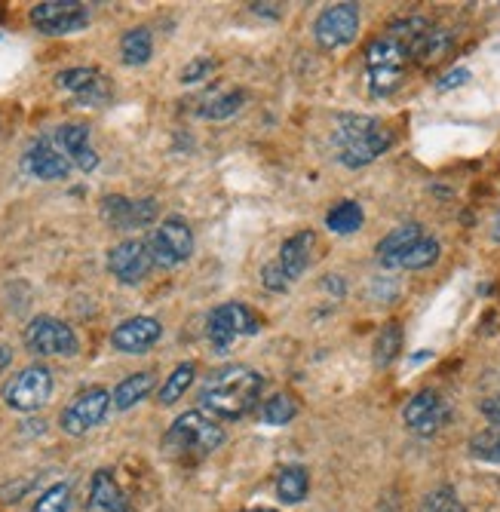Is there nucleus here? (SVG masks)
Returning a JSON list of instances; mask_svg holds the SVG:
<instances>
[{"label":"nucleus","instance_id":"obj_39","mask_svg":"<svg viewBox=\"0 0 500 512\" xmlns=\"http://www.w3.org/2000/svg\"><path fill=\"white\" fill-rule=\"evenodd\" d=\"M10 362H13V350H10V347H4V344H0V371H4V368H10Z\"/></svg>","mask_w":500,"mask_h":512},{"label":"nucleus","instance_id":"obj_22","mask_svg":"<svg viewBox=\"0 0 500 512\" xmlns=\"http://www.w3.org/2000/svg\"><path fill=\"white\" fill-rule=\"evenodd\" d=\"M154 384H157V378L151 375V371H135V375L123 378V381L117 384V390L111 393L114 408H117V411H129L132 405H139V402L154 390Z\"/></svg>","mask_w":500,"mask_h":512},{"label":"nucleus","instance_id":"obj_9","mask_svg":"<svg viewBox=\"0 0 500 512\" xmlns=\"http://www.w3.org/2000/svg\"><path fill=\"white\" fill-rule=\"evenodd\" d=\"M111 405L114 402L105 387H86L65 405L59 424L68 436H86L89 430H96L105 421Z\"/></svg>","mask_w":500,"mask_h":512},{"label":"nucleus","instance_id":"obj_20","mask_svg":"<svg viewBox=\"0 0 500 512\" xmlns=\"http://www.w3.org/2000/svg\"><path fill=\"white\" fill-rule=\"evenodd\" d=\"M313 249H316V234L313 230H298V234H292L283 246H280V267L286 270L289 279H298L310 261H313Z\"/></svg>","mask_w":500,"mask_h":512},{"label":"nucleus","instance_id":"obj_34","mask_svg":"<svg viewBox=\"0 0 500 512\" xmlns=\"http://www.w3.org/2000/svg\"><path fill=\"white\" fill-rule=\"evenodd\" d=\"M68 506H71V488L65 482H59L37 497L31 512H68Z\"/></svg>","mask_w":500,"mask_h":512},{"label":"nucleus","instance_id":"obj_41","mask_svg":"<svg viewBox=\"0 0 500 512\" xmlns=\"http://www.w3.org/2000/svg\"><path fill=\"white\" fill-rule=\"evenodd\" d=\"M246 512H277V509H246Z\"/></svg>","mask_w":500,"mask_h":512},{"label":"nucleus","instance_id":"obj_40","mask_svg":"<svg viewBox=\"0 0 500 512\" xmlns=\"http://www.w3.org/2000/svg\"><path fill=\"white\" fill-rule=\"evenodd\" d=\"M494 240H500V215H497V224H494Z\"/></svg>","mask_w":500,"mask_h":512},{"label":"nucleus","instance_id":"obj_28","mask_svg":"<svg viewBox=\"0 0 500 512\" xmlns=\"http://www.w3.org/2000/svg\"><path fill=\"white\" fill-rule=\"evenodd\" d=\"M399 350H402V329H399V322H387L384 329L378 332V338H375V365L378 368H387L396 356H399Z\"/></svg>","mask_w":500,"mask_h":512},{"label":"nucleus","instance_id":"obj_3","mask_svg":"<svg viewBox=\"0 0 500 512\" xmlns=\"http://www.w3.org/2000/svg\"><path fill=\"white\" fill-rule=\"evenodd\" d=\"M332 142L338 148V160L347 169H359L375 163L390 145H393V132L378 120L366 114H338L335 117V132Z\"/></svg>","mask_w":500,"mask_h":512},{"label":"nucleus","instance_id":"obj_25","mask_svg":"<svg viewBox=\"0 0 500 512\" xmlns=\"http://www.w3.org/2000/svg\"><path fill=\"white\" fill-rule=\"evenodd\" d=\"M194 378H197V365H194V362H181V365H175V368H172V375L163 381V387H160V393H157L160 405H175L181 396H185V393L191 390Z\"/></svg>","mask_w":500,"mask_h":512},{"label":"nucleus","instance_id":"obj_14","mask_svg":"<svg viewBox=\"0 0 500 512\" xmlns=\"http://www.w3.org/2000/svg\"><path fill=\"white\" fill-rule=\"evenodd\" d=\"M56 86L68 89L71 96L86 108H102L111 102V86L96 68H68L56 74Z\"/></svg>","mask_w":500,"mask_h":512},{"label":"nucleus","instance_id":"obj_19","mask_svg":"<svg viewBox=\"0 0 500 512\" xmlns=\"http://www.w3.org/2000/svg\"><path fill=\"white\" fill-rule=\"evenodd\" d=\"M86 512H129L126 494L117 485L114 473L99 470L89 482V497H86Z\"/></svg>","mask_w":500,"mask_h":512},{"label":"nucleus","instance_id":"obj_29","mask_svg":"<svg viewBox=\"0 0 500 512\" xmlns=\"http://www.w3.org/2000/svg\"><path fill=\"white\" fill-rule=\"evenodd\" d=\"M439 252H442L439 240H433V237L424 234L412 249L405 252V258L399 261V267H402V270H424V267H433V264L439 261Z\"/></svg>","mask_w":500,"mask_h":512},{"label":"nucleus","instance_id":"obj_35","mask_svg":"<svg viewBox=\"0 0 500 512\" xmlns=\"http://www.w3.org/2000/svg\"><path fill=\"white\" fill-rule=\"evenodd\" d=\"M261 286L267 289V292H289V286H292V279L286 276V270L280 267V261H270V264H264L261 267Z\"/></svg>","mask_w":500,"mask_h":512},{"label":"nucleus","instance_id":"obj_5","mask_svg":"<svg viewBox=\"0 0 500 512\" xmlns=\"http://www.w3.org/2000/svg\"><path fill=\"white\" fill-rule=\"evenodd\" d=\"M148 249L154 267H178L194 255V230L185 218L172 215L148 234Z\"/></svg>","mask_w":500,"mask_h":512},{"label":"nucleus","instance_id":"obj_38","mask_svg":"<svg viewBox=\"0 0 500 512\" xmlns=\"http://www.w3.org/2000/svg\"><path fill=\"white\" fill-rule=\"evenodd\" d=\"M479 411L488 417V421H491L494 427H500V396H485V399L479 402Z\"/></svg>","mask_w":500,"mask_h":512},{"label":"nucleus","instance_id":"obj_13","mask_svg":"<svg viewBox=\"0 0 500 512\" xmlns=\"http://www.w3.org/2000/svg\"><path fill=\"white\" fill-rule=\"evenodd\" d=\"M108 270L123 286H139L142 279L154 270V258L148 240H123L108 252Z\"/></svg>","mask_w":500,"mask_h":512},{"label":"nucleus","instance_id":"obj_21","mask_svg":"<svg viewBox=\"0 0 500 512\" xmlns=\"http://www.w3.org/2000/svg\"><path fill=\"white\" fill-rule=\"evenodd\" d=\"M424 237V227L421 224H402L396 230H390V234L378 243V261L384 267H399V261L405 258V252L412 249L418 240Z\"/></svg>","mask_w":500,"mask_h":512},{"label":"nucleus","instance_id":"obj_27","mask_svg":"<svg viewBox=\"0 0 500 512\" xmlns=\"http://www.w3.org/2000/svg\"><path fill=\"white\" fill-rule=\"evenodd\" d=\"M243 105H246V92L243 89H227V92H218V96H212L203 105L200 117L203 120H227V117H234Z\"/></svg>","mask_w":500,"mask_h":512},{"label":"nucleus","instance_id":"obj_26","mask_svg":"<svg viewBox=\"0 0 500 512\" xmlns=\"http://www.w3.org/2000/svg\"><path fill=\"white\" fill-rule=\"evenodd\" d=\"M310 491V479H307V470L304 467H286L280 476H277V497L289 506L301 503Z\"/></svg>","mask_w":500,"mask_h":512},{"label":"nucleus","instance_id":"obj_37","mask_svg":"<svg viewBox=\"0 0 500 512\" xmlns=\"http://www.w3.org/2000/svg\"><path fill=\"white\" fill-rule=\"evenodd\" d=\"M470 80V71L467 68H454V71H448L445 77H439V92H448V89H458V86H464Z\"/></svg>","mask_w":500,"mask_h":512},{"label":"nucleus","instance_id":"obj_2","mask_svg":"<svg viewBox=\"0 0 500 512\" xmlns=\"http://www.w3.org/2000/svg\"><path fill=\"white\" fill-rule=\"evenodd\" d=\"M264 390V375L255 368H246V365H227V368H218L215 375H209L203 393H200V405L221 417V421H240L246 417L258 396Z\"/></svg>","mask_w":500,"mask_h":512},{"label":"nucleus","instance_id":"obj_24","mask_svg":"<svg viewBox=\"0 0 500 512\" xmlns=\"http://www.w3.org/2000/svg\"><path fill=\"white\" fill-rule=\"evenodd\" d=\"M362 221H366V212H362V206L353 203V200H344V203L332 206L329 215H326V227L332 230V234H338V237L356 234V230L362 227Z\"/></svg>","mask_w":500,"mask_h":512},{"label":"nucleus","instance_id":"obj_15","mask_svg":"<svg viewBox=\"0 0 500 512\" xmlns=\"http://www.w3.org/2000/svg\"><path fill=\"white\" fill-rule=\"evenodd\" d=\"M160 338H163L160 319H154V316H132V319H123L117 329L111 332V347L117 353H126V356H139V353H148Z\"/></svg>","mask_w":500,"mask_h":512},{"label":"nucleus","instance_id":"obj_10","mask_svg":"<svg viewBox=\"0 0 500 512\" xmlns=\"http://www.w3.org/2000/svg\"><path fill=\"white\" fill-rule=\"evenodd\" d=\"M28 19L40 34L65 37V34H77L89 25V7L77 4V0H43V4L31 7Z\"/></svg>","mask_w":500,"mask_h":512},{"label":"nucleus","instance_id":"obj_11","mask_svg":"<svg viewBox=\"0 0 500 512\" xmlns=\"http://www.w3.org/2000/svg\"><path fill=\"white\" fill-rule=\"evenodd\" d=\"M359 34V7L356 4H332L313 22V37L323 50H341Z\"/></svg>","mask_w":500,"mask_h":512},{"label":"nucleus","instance_id":"obj_17","mask_svg":"<svg viewBox=\"0 0 500 512\" xmlns=\"http://www.w3.org/2000/svg\"><path fill=\"white\" fill-rule=\"evenodd\" d=\"M22 169L40 181H65L71 175V163L68 157L53 145L50 135L37 138V142L25 151L22 157Z\"/></svg>","mask_w":500,"mask_h":512},{"label":"nucleus","instance_id":"obj_30","mask_svg":"<svg viewBox=\"0 0 500 512\" xmlns=\"http://www.w3.org/2000/svg\"><path fill=\"white\" fill-rule=\"evenodd\" d=\"M298 414V402L286 393H277L270 396L264 405H261V421L270 424V427H286L292 417Z\"/></svg>","mask_w":500,"mask_h":512},{"label":"nucleus","instance_id":"obj_8","mask_svg":"<svg viewBox=\"0 0 500 512\" xmlns=\"http://www.w3.org/2000/svg\"><path fill=\"white\" fill-rule=\"evenodd\" d=\"M261 332V319L240 301H231V304H221L209 313L206 319V335L212 341L215 350H227L237 338L243 335H258Z\"/></svg>","mask_w":500,"mask_h":512},{"label":"nucleus","instance_id":"obj_31","mask_svg":"<svg viewBox=\"0 0 500 512\" xmlns=\"http://www.w3.org/2000/svg\"><path fill=\"white\" fill-rule=\"evenodd\" d=\"M448 46H451V34H448V31H439V28H430V31L421 37V43H418V56H415V62H424V65L439 62V59L448 53Z\"/></svg>","mask_w":500,"mask_h":512},{"label":"nucleus","instance_id":"obj_7","mask_svg":"<svg viewBox=\"0 0 500 512\" xmlns=\"http://www.w3.org/2000/svg\"><path fill=\"white\" fill-rule=\"evenodd\" d=\"M53 393V371L47 365H28L16 378L4 384V402L13 411L31 414L50 402Z\"/></svg>","mask_w":500,"mask_h":512},{"label":"nucleus","instance_id":"obj_32","mask_svg":"<svg viewBox=\"0 0 500 512\" xmlns=\"http://www.w3.org/2000/svg\"><path fill=\"white\" fill-rule=\"evenodd\" d=\"M470 454L482 463H500V427H488L470 439Z\"/></svg>","mask_w":500,"mask_h":512},{"label":"nucleus","instance_id":"obj_12","mask_svg":"<svg viewBox=\"0 0 500 512\" xmlns=\"http://www.w3.org/2000/svg\"><path fill=\"white\" fill-rule=\"evenodd\" d=\"M448 417H451L448 402H445L436 390H421V393H415L412 399L405 402V411H402L405 427L412 430L415 436H424V439L436 436V433L448 424Z\"/></svg>","mask_w":500,"mask_h":512},{"label":"nucleus","instance_id":"obj_4","mask_svg":"<svg viewBox=\"0 0 500 512\" xmlns=\"http://www.w3.org/2000/svg\"><path fill=\"white\" fill-rule=\"evenodd\" d=\"M224 442V430L203 411H185L175 417L163 436V451L178 460H194L212 454Z\"/></svg>","mask_w":500,"mask_h":512},{"label":"nucleus","instance_id":"obj_6","mask_svg":"<svg viewBox=\"0 0 500 512\" xmlns=\"http://www.w3.org/2000/svg\"><path fill=\"white\" fill-rule=\"evenodd\" d=\"M25 347L34 356H77L80 341L74 335V329L68 322L56 319V316H34L25 329Z\"/></svg>","mask_w":500,"mask_h":512},{"label":"nucleus","instance_id":"obj_36","mask_svg":"<svg viewBox=\"0 0 500 512\" xmlns=\"http://www.w3.org/2000/svg\"><path fill=\"white\" fill-rule=\"evenodd\" d=\"M215 59H209V56H197V59H191L185 68H181V74H178V80L185 83V86H191V83H200V80H206L212 71H215Z\"/></svg>","mask_w":500,"mask_h":512},{"label":"nucleus","instance_id":"obj_33","mask_svg":"<svg viewBox=\"0 0 500 512\" xmlns=\"http://www.w3.org/2000/svg\"><path fill=\"white\" fill-rule=\"evenodd\" d=\"M418 512H467V509H464L461 497L454 494L451 485H442V488H436V491H430L424 497V503H421Z\"/></svg>","mask_w":500,"mask_h":512},{"label":"nucleus","instance_id":"obj_1","mask_svg":"<svg viewBox=\"0 0 500 512\" xmlns=\"http://www.w3.org/2000/svg\"><path fill=\"white\" fill-rule=\"evenodd\" d=\"M433 25L424 16L393 22L366 46V83L375 99H387L402 86L408 65L418 56V43Z\"/></svg>","mask_w":500,"mask_h":512},{"label":"nucleus","instance_id":"obj_16","mask_svg":"<svg viewBox=\"0 0 500 512\" xmlns=\"http://www.w3.org/2000/svg\"><path fill=\"white\" fill-rule=\"evenodd\" d=\"M160 206L154 197H145V200H126L120 194L114 197H105L102 200V218L114 227V230H139V227H148L154 224Z\"/></svg>","mask_w":500,"mask_h":512},{"label":"nucleus","instance_id":"obj_18","mask_svg":"<svg viewBox=\"0 0 500 512\" xmlns=\"http://www.w3.org/2000/svg\"><path fill=\"white\" fill-rule=\"evenodd\" d=\"M53 145L68 157L71 166H77L80 172H93L99 169V154L89 145V129L83 123H62L53 129Z\"/></svg>","mask_w":500,"mask_h":512},{"label":"nucleus","instance_id":"obj_23","mask_svg":"<svg viewBox=\"0 0 500 512\" xmlns=\"http://www.w3.org/2000/svg\"><path fill=\"white\" fill-rule=\"evenodd\" d=\"M120 56L126 65L139 68V65H148L151 56H154V37L148 28H129L120 40Z\"/></svg>","mask_w":500,"mask_h":512}]
</instances>
